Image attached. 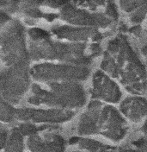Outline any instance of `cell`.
<instances>
[{
	"instance_id": "obj_4",
	"label": "cell",
	"mask_w": 147,
	"mask_h": 152,
	"mask_svg": "<svg viewBox=\"0 0 147 152\" xmlns=\"http://www.w3.org/2000/svg\"><path fill=\"white\" fill-rule=\"evenodd\" d=\"M117 108L132 129L147 122V95L126 94Z\"/></svg>"
},
{
	"instance_id": "obj_6",
	"label": "cell",
	"mask_w": 147,
	"mask_h": 152,
	"mask_svg": "<svg viewBox=\"0 0 147 152\" xmlns=\"http://www.w3.org/2000/svg\"><path fill=\"white\" fill-rule=\"evenodd\" d=\"M66 152H119V148L92 138L71 137Z\"/></svg>"
},
{
	"instance_id": "obj_1",
	"label": "cell",
	"mask_w": 147,
	"mask_h": 152,
	"mask_svg": "<svg viewBox=\"0 0 147 152\" xmlns=\"http://www.w3.org/2000/svg\"><path fill=\"white\" fill-rule=\"evenodd\" d=\"M97 67L127 94L147 95V67L131 35L120 24L103 43Z\"/></svg>"
},
{
	"instance_id": "obj_7",
	"label": "cell",
	"mask_w": 147,
	"mask_h": 152,
	"mask_svg": "<svg viewBox=\"0 0 147 152\" xmlns=\"http://www.w3.org/2000/svg\"><path fill=\"white\" fill-rule=\"evenodd\" d=\"M119 148V152H147V122L132 129L127 139Z\"/></svg>"
},
{
	"instance_id": "obj_3",
	"label": "cell",
	"mask_w": 147,
	"mask_h": 152,
	"mask_svg": "<svg viewBox=\"0 0 147 152\" xmlns=\"http://www.w3.org/2000/svg\"><path fill=\"white\" fill-rule=\"evenodd\" d=\"M86 88L89 101L115 106L127 94L114 79L98 67L92 72L86 84Z\"/></svg>"
},
{
	"instance_id": "obj_8",
	"label": "cell",
	"mask_w": 147,
	"mask_h": 152,
	"mask_svg": "<svg viewBox=\"0 0 147 152\" xmlns=\"http://www.w3.org/2000/svg\"><path fill=\"white\" fill-rule=\"evenodd\" d=\"M127 30L135 42L147 67V28L144 27Z\"/></svg>"
},
{
	"instance_id": "obj_5",
	"label": "cell",
	"mask_w": 147,
	"mask_h": 152,
	"mask_svg": "<svg viewBox=\"0 0 147 152\" xmlns=\"http://www.w3.org/2000/svg\"><path fill=\"white\" fill-rule=\"evenodd\" d=\"M119 24L127 29L144 28L147 22V1H116Z\"/></svg>"
},
{
	"instance_id": "obj_9",
	"label": "cell",
	"mask_w": 147,
	"mask_h": 152,
	"mask_svg": "<svg viewBox=\"0 0 147 152\" xmlns=\"http://www.w3.org/2000/svg\"><path fill=\"white\" fill-rule=\"evenodd\" d=\"M14 116V112L8 104L4 103L0 98V119L9 122Z\"/></svg>"
},
{
	"instance_id": "obj_2",
	"label": "cell",
	"mask_w": 147,
	"mask_h": 152,
	"mask_svg": "<svg viewBox=\"0 0 147 152\" xmlns=\"http://www.w3.org/2000/svg\"><path fill=\"white\" fill-rule=\"evenodd\" d=\"M131 130L117 106L89 101L76 117L71 137L92 138L119 146L127 139Z\"/></svg>"
}]
</instances>
